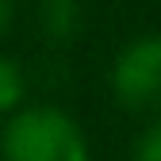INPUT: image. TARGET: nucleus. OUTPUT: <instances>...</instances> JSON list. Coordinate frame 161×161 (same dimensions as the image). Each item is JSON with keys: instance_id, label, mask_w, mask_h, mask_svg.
<instances>
[{"instance_id": "f257e3e1", "label": "nucleus", "mask_w": 161, "mask_h": 161, "mask_svg": "<svg viewBox=\"0 0 161 161\" xmlns=\"http://www.w3.org/2000/svg\"><path fill=\"white\" fill-rule=\"evenodd\" d=\"M4 161H88V142L62 108H19L0 134Z\"/></svg>"}, {"instance_id": "f03ea898", "label": "nucleus", "mask_w": 161, "mask_h": 161, "mask_svg": "<svg viewBox=\"0 0 161 161\" xmlns=\"http://www.w3.org/2000/svg\"><path fill=\"white\" fill-rule=\"evenodd\" d=\"M111 92L130 111L161 108V35H142L119 50L111 65Z\"/></svg>"}, {"instance_id": "7ed1b4c3", "label": "nucleus", "mask_w": 161, "mask_h": 161, "mask_svg": "<svg viewBox=\"0 0 161 161\" xmlns=\"http://www.w3.org/2000/svg\"><path fill=\"white\" fill-rule=\"evenodd\" d=\"M27 96V77L12 58L0 54V115H15Z\"/></svg>"}, {"instance_id": "20e7f679", "label": "nucleus", "mask_w": 161, "mask_h": 161, "mask_svg": "<svg viewBox=\"0 0 161 161\" xmlns=\"http://www.w3.org/2000/svg\"><path fill=\"white\" fill-rule=\"evenodd\" d=\"M80 23V12H77V0H46L42 8V27L54 38H69Z\"/></svg>"}, {"instance_id": "39448f33", "label": "nucleus", "mask_w": 161, "mask_h": 161, "mask_svg": "<svg viewBox=\"0 0 161 161\" xmlns=\"http://www.w3.org/2000/svg\"><path fill=\"white\" fill-rule=\"evenodd\" d=\"M134 161H161V115L146 127V134L138 138V150H134Z\"/></svg>"}, {"instance_id": "423d86ee", "label": "nucleus", "mask_w": 161, "mask_h": 161, "mask_svg": "<svg viewBox=\"0 0 161 161\" xmlns=\"http://www.w3.org/2000/svg\"><path fill=\"white\" fill-rule=\"evenodd\" d=\"M12 27V0H0V35Z\"/></svg>"}]
</instances>
